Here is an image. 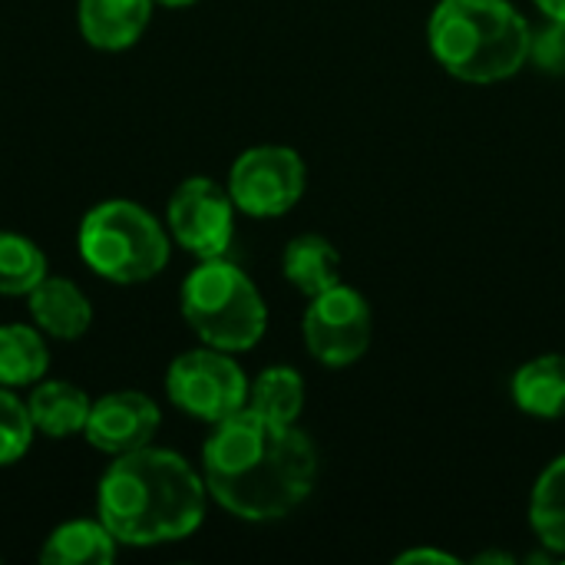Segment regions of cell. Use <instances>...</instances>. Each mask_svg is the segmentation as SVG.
Returning a JSON list of instances; mask_svg holds the SVG:
<instances>
[{
    "instance_id": "obj_1",
    "label": "cell",
    "mask_w": 565,
    "mask_h": 565,
    "mask_svg": "<svg viewBox=\"0 0 565 565\" xmlns=\"http://www.w3.org/2000/svg\"><path fill=\"white\" fill-rule=\"evenodd\" d=\"M318 477L315 444L295 427L255 411L215 424L202 447V480L212 500L238 520L268 523L308 500Z\"/></svg>"
},
{
    "instance_id": "obj_2",
    "label": "cell",
    "mask_w": 565,
    "mask_h": 565,
    "mask_svg": "<svg viewBox=\"0 0 565 565\" xmlns=\"http://www.w3.org/2000/svg\"><path fill=\"white\" fill-rule=\"evenodd\" d=\"M205 493V480L185 457L146 444L109 463L96 490V513L119 546H162L202 526Z\"/></svg>"
},
{
    "instance_id": "obj_3",
    "label": "cell",
    "mask_w": 565,
    "mask_h": 565,
    "mask_svg": "<svg viewBox=\"0 0 565 565\" xmlns=\"http://www.w3.org/2000/svg\"><path fill=\"white\" fill-rule=\"evenodd\" d=\"M437 63L463 83H500L530 60L533 30L507 0H440L430 17Z\"/></svg>"
},
{
    "instance_id": "obj_4",
    "label": "cell",
    "mask_w": 565,
    "mask_h": 565,
    "mask_svg": "<svg viewBox=\"0 0 565 565\" xmlns=\"http://www.w3.org/2000/svg\"><path fill=\"white\" fill-rule=\"evenodd\" d=\"M79 255L113 285H142L169 265V235L149 209L109 199L86 212Z\"/></svg>"
},
{
    "instance_id": "obj_5",
    "label": "cell",
    "mask_w": 565,
    "mask_h": 565,
    "mask_svg": "<svg viewBox=\"0 0 565 565\" xmlns=\"http://www.w3.org/2000/svg\"><path fill=\"white\" fill-rule=\"evenodd\" d=\"M182 318L218 351H248L262 341L268 311L255 281L232 262L205 258L182 285Z\"/></svg>"
},
{
    "instance_id": "obj_6",
    "label": "cell",
    "mask_w": 565,
    "mask_h": 565,
    "mask_svg": "<svg viewBox=\"0 0 565 565\" xmlns=\"http://www.w3.org/2000/svg\"><path fill=\"white\" fill-rule=\"evenodd\" d=\"M166 394L169 401L199 417L205 424H222L245 411L248 404V381L242 367L218 348H199L179 354L166 371Z\"/></svg>"
},
{
    "instance_id": "obj_7",
    "label": "cell",
    "mask_w": 565,
    "mask_h": 565,
    "mask_svg": "<svg viewBox=\"0 0 565 565\" xmlns=\"http://www.w3.org/2000/svg\"><path fill=\"white\" fill-rule=\"evenodd\" d=\"M228 195L245 215H285L305 195V162L288 146H255L235 159L228 172Z\"/></svg>"
},
{
    "instance_id": "obj_8",
    "label": "cell",
    "mask_w": 565,
    "mask_h": 565,
    "mask_svg": "<svg viewBox=\"0 0 565 565\" xmlns=\"http://www.w3.org/2000/svg\"><path fill=\"white\" fill-rule=\"evenodd\" d=\"M305 344L311 358L328 367L361 361L371 344V308L364 295L348 285L315 295L305 311Z\"/></svg>"
},
{
    "instance_id": "obj_9",
    "label": "cell",
    "mask_w": 565,
    "mask_h": 565,
    "mask_svg": "<svg viewBox=\"0 0 565 565\" xmlns=\"http://www.w3.org/2000/svg\"><path fill=\"white\" fill-rule=\"evenodd\" d=\"M169 232L195 258H222L235 235V202L212 179H185L169 199Z\"/></svg>"
},
{
    "instance_id": "obj_10",
    "label": "cell",
    "mask_w": 565,
    "mask_h": 565,
    "mask_svg": "<svg viewBox=\"0 0 565 565\" xmlns=\"http://www.w3.org/2000/svg\"><path fill=\"white\" fill-rule=\"evenodd\" d=\"M159 407L152 397H146L142 391H113L99 401H93L89 407V420H86V440L109 454H129L146 447L156 430H159Z\"/></svg>"
},
{
    "instance_id": "obj_11",
    "label": "cell",
    "mask_w": 565,
    "mask_h": 565,
    "mask_svg": "<svg viewBox=\"0 0 565 565\" xmlns=\"http://www.w3.org/2000/svg\"><path fill=\"white\" fill-rule=\"evenodd\" d=\"M26 298L33 324L56 341H76L93 324V305L70 278L46 275Z\"/></svg>"
},
{
    "instance_id": "obj_12",
    "label": "cell",
    "mask_w": 565,
    "mask_h": 565,
    "mask_svg": "<svg viewBox=\"0 0 565 565\" xmlns=\"http://www.w3.org/2000/svg\"><path fill=\"white\" fill-rule=\"evenodd\" d=\"M152 3L156 0H79V30L96 50H126L146 33Z\"/></svg>"
},
{
    "instance_id": "obj_13",
    "label": "cell",
    "mask_w": 565,
    "mask_h": 565,
    "mask_svg": "<svg viewBox=\"0 0 565 565\" xmlns=\"http://www.w3.org/2000/svg\"><path fill=\"white\" fill-rule=\"evenodd\" d=\"M89 407H93V401L76 384H66V381H43L33 387V394L26 401L33 430L43 437H53V440L83 434L86 420H89Z\"/></svg>"
},
{
    "instance_id": "obj_14",
    "label": "cell",
    "mask_w": 565,
    "mask_h": 565,
    "mask_svg": "<svg viewBox=\"0 0 565 565\" xmlns=\"http://www.w3.org/2000/svg\"><path fill=\"white\" fill-rule=\"evenodd\" d=\"M116 536L103 520H70L56 526L40 550L43 565H109L116 559Z\"/></svg>"
},
{
    "instance_id": "obj_15",
    "label": "cell",
    "mask_w": 565,
    "mask_h": 565,
    "mask_svg": "<svg viewBox=\"0 0 565 565\" xmlns=\"http://www.w3.org/2000/svg\"><path fill=\"white\" fill-rule=\"evenodd\" d=\"M285 278L308 298L324 295L328 288L341 285V255L321 235H298L288 242L281 258Z\"/></svg>"
},
{
    "instance_id": "obj_16",
    "label": "cell",
    "mask_w": 565,
    "mask_h": 565,
    "mask_svg": "<svg viewBox=\"0 0 565 565\" xmlns=\"http://www.w3.org/2000/svg\"><path fill=\"white\" fill-rule=\"evenodd\" d=\"M513 397L533 417H565V354H546L523 364L513 377Z\"/></svg>"
},
{
    "instance_id": "obj_17",
    "label": "cell",
    "mask_w": 565,
    "mask_h": 565,
    "mask_svg": "<svg viewBox=\"0 0 565 565\" xmlns=\"http://www.w3.org/2000/svg\"><path fill=\"white\" fill-rule=\"evenodd\" d=\"M50 367V351L40 328L26 324H0V384L3 387H30L43 381Z\"/></svg>"
},
{
    "instance_id": "obj_18",
    "label": "cell",
    "mask_w": 565,
    "mask_h": 565,
    "mask_svg": "<svg viewBox=\"0 0 565 565\" xmlns=\"http://www.w3.org/2000/svg\"><path fill=\"white\" fill-rule=\"evenodd\" d=\"M248 411L278 420V424H295L301 407H305V381L291 367H268L262 371L252 387H248Z\"/></svg>"
},
{
    "instance_id": "obj_19",
    "label": "cell",
    "mask_w": 565,
    "mask_h": 565,
    "mask_svg": "<svg viewBox=\"0 0 565 565\" xmlns=\"http://www.w3.org/2000/svg\"><path fill=\"white\" fill-rule=\"evenodd\" d=\"M530 523L543 546H550L553 553H565V457L550 463L546 473L536 480Z\"/></svg>"
},
{
    "instance_id": "obj_20",
    "label": "cell",
    "mask_w": 565,
    "mask_h": 565,
    "mask_svg": "<svg viewBox=\"0 0 565 565\" xmlns=\"http://www.w3.org/2000/svg\"><path fill=\"white\" fill-rule=\"evenodd\" d=\"M46 278V258L36 242L0 232V295H30Z\"/></svg>"
},
{
    "instance_id": "obj_21",
    "label": "cell",
    "mask_w": 565,
    "mask_h": 565,
    "mask_svg": "<svg viewBox=\"0 0 565 565\" xmlns=\"http://www.w3.org/2000/svg\"><path fill=\"white\" fill-rule=\"evenodd\" d=\"M33 420L26 404L13 394V387L0 384V467L23 460L33 444Z\"/></svg>"
},
{
    "instance_id": "obj_22",
    "label": "cell",
    "mask_w": 565,
    "mask_h": 565,
    "mask_svg": "<svg viewBox=\"0 0 565 565\" xmlns=\"http://www.w3.org/2000/svg\"><path fill=\"white\" fill-rule=\"evenodd\" d=\"M530 56L550 73H565V20H553L546 30L533 33Z\"/></svg>"
},
{
    "instance_id": "obj_23",
    "label": "cell",
    "mask_w": 565,
    "mask_h": 565,
    "mask_svg": "<svg viewBox=\"0 0 565 565\" xmlns=\"http://www.w3.org/2000/svg\"><path fill=\"white\" fill-rule=\"evenodd\" d=\"M401 565H411V563H447L454 565L457 559L454 556H447V553H437V550H411V553H404L401 559H397Z\"/></svg>"
},
{
    "instance_id": "obj_24",
    "label": "cell",
    "mask_w": 565,
    "mask_h": 565,
    "mask_svg": "<svg viewBox=\"0 0 565 565\" xmlns=\"http://www.w3.org/2000/svg\"><path fill=\"white\" fill-rule=\"evenodd\" d=\"M536 3L550 20H565V0H536Z\"/></svg>"
},
{
    "instance_id": "obj_25",
    "label": "cell",
    "mask_w": 565,
    "mask_h": 565,
    "mask_svg": "<svg viewBox=\"0 0 565 565\" xmlns=\"http://www.w3.org/2000/svg\"><path fill=\"white\" fill-rule=\"evenodd\" d=\"M156 3H162V7H189L195 0H156Z\"/></svg>"
}]
</instances>
